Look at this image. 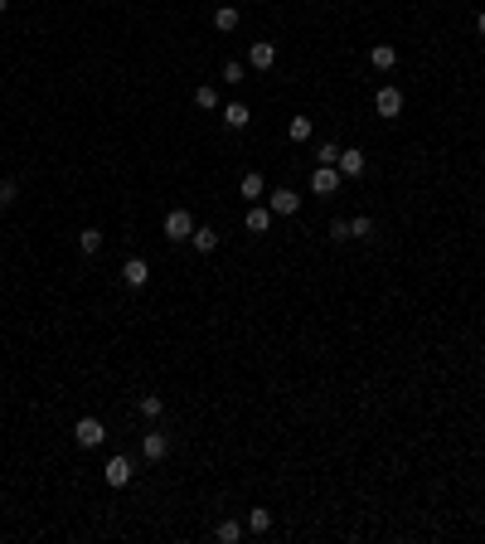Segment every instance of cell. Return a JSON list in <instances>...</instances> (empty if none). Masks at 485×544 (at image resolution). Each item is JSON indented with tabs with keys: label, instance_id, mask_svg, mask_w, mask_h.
<instances>
[{
	"label": "cell",
	"instance_id": "6da1fadb",
	"mask_svg": "<svg viewBox=\"0 0 485 544\" xmlns=\"http://www.w3.org/2000/svg\"><path fill=\"white\" fill-rule=\"evenodd\" d=\"M189 234H194L189 209H170V214H165V239H170V244H189Z\"/></svg>",
	"mask_w": 485,
	"mask_h": 544
},
{
	"label": "cell",
	"instance_id": "7a4b0ae2",
	"mask_svg": "<svg viewBox=\"0 0 485 544\" xmlns=\"http://www.w3.org/2000/svg\"><path fill=\"white\" fill-rule=\"evenodd\" d=\"M73 442H78V447H102V442H107V428H102L97 418H78V423H73Z\"/></svg>",
	"mask_w": 485,
	"mask_h": 544
},
{
	"label": "cell",
	"instance_id": "3957f363",
	"mask_svg": "<svg viewBox=\"0 0 485 544\" xmlns=\"http://www.w3.org/2000/svg\"><path fill=\"white\" fill-rule=\"evenodd\" d=\"M340 180H345V175H340L335 165H316V170H311V194H335Z\"/></svg>",
	"mask_w": 485,
	"mask_h": 544
},
{
	"label": "cell",
	"instance_id": "277c9868",
	"mask_svg": "<svg viewBox=\"0 0 485 544\" xmlns=\"http://www.w3.org/2000/svg\"><path fill=\"white\" fill-rule=\"evenodd\" d=\"M374 112H378V117H398V112H403V93H398L393 83L378 88V93H374Z\"/></svg>",
	"mask_w": 485,
	"mask_h": 544
},
{
	"label": "cell",
	"instance_id": "5b68a950",
	"mask_svg": "<svg viewBox=\"0 0 485 544\" xmlns=\"http://www.w3.org/2000/svg\"><path fill=\"white\" fill-rule=\"evenodd\" d=\"M165 452H170V437H165L161 428H151V433L141 437V457H146V462H161Z\"/></svg>",
	"mask_w": 485,
	"mask_h": 544
},
{
	"label": "cell",
	"instance_id": "8992f818",
	"mask_svg": "<svg viewBox=\"0 0 485 544\" xmlns=\"http://www.w3.org/2000/svg\"><path fill=\"white\" fill-rule=\"evenodd\" d=\"M132 457H107V466H102V476H107V486H127L132 481Z\"/></svg>",
	"mask_w": 485,
	"mask_h": 544
},
{
	"label": "cell",
	"instance_id": "52a82bcc",
	"mask_svg": "<svg viewBox=\"0 0 485 544\" xmlns=\"http://www.w3.org/2000/svg\"><path fill=\"white\" fill-rule=\"evenodd\" d=\"M267 209H272V214H282V219L297 214V209H301V194L297 190H272L267 194Z\"/></svg>",
	"mask_w": 485,
	"mask_h": 544
},
{
	"label": "cell",
	"instance_id": "ba28073f",
	"mask_svg": "<svg viewBox=\"0 0 485 544\" xmlns=\"http://www.w3.org/2000/svg\"><path fill=\"white\" fill-rule=\"evenodd\" d=\"M122 277H127V287H146V282H151V263H146V258H127Z\"/></svg>",
	"mask_w": 485,
	"mask_h": 544
},
{
	"label": "cell",
	"instance_id": "9c48e42d",
	"mask_svg": "<svg viewBox=\"0 0 485 544\" xmlns=\"http://www.w3.org/2000/svg\"><path fill=\"white\" fill-rule=\"evenodd\" d=\"M247 63H252V68H272V63H277V44H267V39H257V44L247 49Z\"/></svg>",
	"mask_w": 485,
	"mask_h": 544
},
{
	"label": "cell",
	"instance_id": "30bf717a",
	"mask_svg": "<svg viewBox=\"0 0 485 544\" xmlns=\"http://www.w3.org/2000/svg\"><path fill=\"white\" fill-rule=\"evenodd\" d=\"M335 170H340L345 180H359V175H364V156H359V151H340V161H335Z\"/></svg>",
	"mask_w": 485,
	"mask_h": 544
},
{
	"label": "cell",
	"instance_id": "8fae6325",
	"mask_svg": "<svg viewBox=\"0 0 485 544\" xmlns=\"http://www.w3.org/2000/svg\"><path fill=\"white\" fill-rule=\"evenodd\" d=\"M238 25H242V15L233 10V5H223V10H214V29H218V34H233Z\"/></svg>",
	"mask_w": 485,
	"mask_h": 544
},
{
	"label": "cell",
	"instance_id": "7c38bea8",
	"mask_svg": "<svg viewBox=\"0 0 485 544\" xmlns=\"http://www.w3.org/2000/svg\"><path fill=\"white\" fill-rule=\"evenodd\" d=\"M369 63H374L378 73H388V68L398 63V49H393V44H374V54H369Z\"/></svg>",
	"mask_w": 485,
	"mask_h": 544
},
{
	"label": "cell",
	"instance_id": "4fadbf2b",
	"mask_svg": "<svg viewBox=\"0 0 485 544\" xmlns=\"http://www.w3.org/2000/svg\"><path fill=\"white\" fill-rule=\"evenodd\" d=\"M247 122H252V112L242 108V103H228V108H223V127H233V132H242Z\"/></svg>",
	"mask_w": 485,
	"mask_h": 544
},
{
	"label": "cell",
	"instance_id": "5bb4252c",
	"mask_svg": "<svg viewBox=\"0 0 485 544\" xmlns=\"http://www.w3.org/2000/svg\"><path fill=\"white\" fill-rule=\"evenodd\" d=\"M189 244L199 248V253H214V248H218V234H214V229H199V224H194V234H189Z\"/></svg>",
	"mask_w": 485,
	"mask_h": 544
},
{
	"label": "cell",
	"instance_id": "9a60e30c",
	"mask_svg": "<svg viewBox=\"0 0 485 544\" xmlns=\"http://www.w3.org/2000/svg\"><path fill=\"white\" fill-rule=\"evenodd\" d=\"M242 224H247V234H267L272 229V209H247Z\"/></svg>",
	"mask_w": 485,
	"mask_h": 544
},
{
	"label": "cell",
	"instance_id": "2e32d148",
	"mask_svg": "<svg viewBox=\"0 0 485 544\" xmlns=\"http://www.w3.org/2000/svg\"><path fill=\"white\" fill-rule=\"evenodd\" d=\"M214 540H218V544H238V540H242V525H238V520H218Z\"/></svg>",
	"mask_w": 485,
	"mask_h": 544
},
{
	"label": "cell",
	"instance_id": "e0dca14e",
	"mask_svg": "<svg viewBox=\"0 0 485 544\" xmlns=\"http://www.w3.org/2000/svg\"><path fill=\"white\" fill-rule=\"evenodd\" d=\"M262 190H267V180H262L257 170H247V175H242V199H262Z\"/></svg>",
	"mask_w": 485,
	"mask_h": 544
},
{
	"label": "cell",
	"instance_id": "ac0fdd59",
	"mask_svg": "<svg viewBox=\"0 0 485 544\" xmlns=\"http://www.w3.org/2000/svg\"><path fill=\"white\" fill-rule=\"evenodd\" d=\"M136 408H141V418H161V413H165L161 394H141V404H136Z\"/></svg>",
	"mask_w": 485,
	"mask_h": 544
},
{
	"label": "cell",
	"instance_id": "d6986e66",
	"mask_svg": "<svg viewBox=\"0 0 485 544\" xmlns=\"http://www.w3.org/2000/svg\"><path fill=\"white\" fill-rule=\"evenodd\" d=\"M97 248H102V234H97V229H82V234H78V253H87V258H92Z\"/></svg>",
	"mask_w": 485,
	"mask_h": 544
},
{
	"label": "cell",
	"instance_id": "ffe728a7",
	"mask_svg": "<svg viewBox=\"0 0 485 544\" xmlns=\"http://www.w3.org/2000/svg\"><path fill=\"white\" fill-rule=\"evenodd\" d=\"M247 530H252V535H267V530H272V511H262V506H257V511L247 516Z\"/></svg>",
	"mask_w": 485,
	"mask_h": 544
},
{
	"label": "cell",
	"instance_id": "44dd1931",
	"mask_svg": "<svg viewBox=\"0 0 485 544\" xmlns=\"http://www.w3.org/2000/svg\"><path fill=\"white\" fill-rule=\"evenodd\" d=\"M194 108H204V112H214L218 108V93L204 83V88H194Z\"/></svg>",
	"mask_w": 485,
	"mask_h": 544
},
{
	"label": "cell",
	"instance_id": "7402d4cb",
	"mask_svg": "<svg viewBox=\"0 0 485 544\" xmlns=\"http://www.w3.org/2000/svg\"><path fill=\"white\" fill-rule=\"evenodd\" d=\"M369 234H374V219H369V214L350 219V239H369Z\"/></svg>",
	"mask_w": 485,
	"mask_h": 544
},
{
	"label": "cell",
	"instance_id": "603a6c76",
	"mask_svg": "<svg viewBox=\"0 0 485 544\" xmlns=\"http://www.w3.org/2000/svg\"><path fill=\"white\" fill-rule=\"evenodd\" d=\"M287 136H292V141H306V136H311V117H292Z\"/></svg>",
	"mask_w": 485,
	"mask_h": 544
},
{
	"label": "cell",
	"instance_id": "cb8c5ba5",
	"mask_svg": "<svg viewBox=\"0 0 485 544\" xmlns=\"http://www.w3.org/2000/svg\"><path fill=\"white\" fill-rule=\"evenodd\" d=\"M325 234H330V239H335V244H350V219H335V224H330V229H325Z\"/></svg>",
	"mask_w": 485,
	"mask_h": 544
},
{
	"label": "cell",
	"instance_id": "d4e9b609",
	"mask_svg": "<svg viewBox=\"0 0 485 544\" xmlns=\"http://www.w3.org/2000/svg\"><path fill=\"white\" fill-rule=\"evenodd\" d=\"M316 156H321V165H335V161H340V146H335V141H321Z\"/></svg>",
	"mask_w": 485,
	"mask_h": 544
},
{
	"label": "cell",
	"instance_id": "484cf974",
	"mask_svg": "<svg viewBox=\"0 0 485 544\" xmlns=\"http://www.w3.org/2000/svg\"><path fill=\"white\" fill-rule=\"evenodd\" d=\"M223 83H242V63H238V58L223 63Z\"/></svg>",
	"mask_w": 485,
	"mask_h": 544
},
{
	"label": "cell",
	"instance_id": "4316f807",
	"mask_svg": "<svg viewBox=\"0 0 485 544\" xmlns=\"http://www.w3.org/2000/svg\"><path fill=\"white\" fill-rule=\"evenodd\" d=\"M15 194H20V185H15V180H5V185H0V204L10 209V204H15Z\"/></svg>",
	"mask_w": 485,
	"mask_h": 544
},
{
	"label": "cell",
	"instance_id": "83f0119b",
	"mask_svg": "<svg viewBox=\"0 0 485 544\" xmlns=\"http://www.w3.org/2000/svg\"><path fill=\"white\" fill-rule=\"evenodd\" d=\"M476 29H481V39H485V10H481V15H476Z\"/></svg>",
	"mask_w": 485,
	"mask_h": 544
},
{
	"label": "cell",
	"instance_id": "f1b7e54d",
	"mask_svg": "<svg viewBox=\"0 0 485 544\" xmlns=\"http://www.w3.org/2000/svg\"><path fill=\"white\" fill-rule=\"evenodd\" d=\"M5 10H10V0H0V15H5Z\"/></svg>",
	"mask_w": 485,
	"mask_h": 544
}]
</instances>
